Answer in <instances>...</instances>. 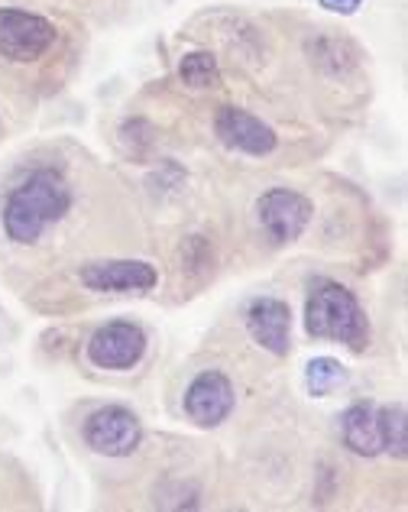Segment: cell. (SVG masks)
<instances>
[{
    "mask_svg": "<svg viewBox=\"0 0 408 512\" xmlns=\"http://www.w3.org/2000/svg\"><path fill=\"white\" fill-rule=\"evenodd\" d=\"M305 331L318 341H340L350 350H363L370 344V325L347 286L340 282H321L305 305Z\"/></svg>",
    "mask_w": 408,
    "mask_h": 512,
    "instance_id": "cell-2",
    "label": "cell"
},
{
    "mask_svg": "<svg viewBox=\"0 0 408 512\" xmlns=\"http://www.w3.org/2000/svg\"><path fill=\"white\" fill-rule=\"evenodd\" d=\"M318 4L324 10H331V13H344V17H350V13H357L363 0H318Z\"/></svg>",
    "mask_w": 408,
    "mask_h": 512,
    "instance_id": "cell-15",
    "label": "cell"
},
{
    "mask_svg": "<svg viewBox=\"0 0 408 512\" xmlns=\"http://www.w3.org/2000/svg\"><path fill=\"white\" fill-rule=\"evenodd\" d=\"M146 354V334L133 321H111L91 334L88 360L101 370H130Z\"/></svg>",
    "mask_w": 408,
    "mask_h": 512,
    "instance_id": "cell-6",
    "label": "cell"
},
{
    "mask_svg": "<svg viewBox=\"0 0 408 512\" xmlns=\"http://www.w3.org/2000/svg\"><path fill=\"white\" fill-rule=\"evenodd\" d=\"M340 435L344 444L360 457H376L383 451V438H379V406L373 402H353V406L340 415Z\"/></svg>",
    "mask_w": 408,
    "mask_h": 512,
    "instance_id": "cell-11",
    "label": "cell"
},
{
    "mask_svg": "<svg viewBox=\"0 0 408 512\" xmlns=\"http://www.w3.org/2000/svg\"><path fill=\"white\" fill-rule=\"evenodd\" d=\"M379 438H383V451L405 461L408 435H405V406L402 402H392V406L379 409Z\"/></svg>",
    "mask_w": 408,
    "mask_h": 512,
    "instance_id": "cell-14",
    "label": "cell"
},
{
    "mask_svg": "<svg viewBox=\"0 0 408 512\" xmlns=\"http://www.w3.org/2000/svg\"><path fill=\"white\" fill-rule=\"evenodd\" d=\"M214 130L224 146L247 156H269L279 143L276 130L263 124L260 117H253L250 111H240V107H221L214 120Z\"/></svg>",
    "mask_w": 408,
    "mask_h": 512,
    "instance_id": "cell-8",
    "label": "cell"
},
{
    "mask_svg": "<svg viewBox=\"0 0 408 512\" xmlns=\"http://www.w3.org/2000/svg\"><path fill=\"white\" fill-rule=\"evenodd\" d=\"M72 208V188L52 169H36L13 188L4 205V231L13 244H36L49 224Z\"/></svg>",
    "mask_w": 408,
    "mask_h": 512,
    "instance_id": "cell-1",
    "label": "cell"
},
{
    "mask_svg": "<svg viewBox=\"0 0 408 512\" xmlns=\"http://www.w3.org/2000/svg\"><path fill=\"white\" fill-rule=\"evenodd\" d=\"M344 383H347V367L334 357H315L305 367V386L315 399L331 396L334 389H340Z\"/></svg>",
    "mask_w": 408,
    "mask_h": 512,
    "instance_id": "cell-12",
    "label": "cell"
},
{
    "mask_svg": "<svg viewBox=\"0 0 408 512\" xmlns=\"http://www.w3.org/2000/svg\"><path fill=\"white\" fill-rule=\"evenodd\" d=\"M179 78L188 88L208 91V88L221 85V69H217V59L211 52H188V56L179 62Z\"/></svg>",
    "mask_w": 408,
    "mask_h": 512,
    "instance_id": "cell-13",
    "label": "cell"
},
{
    "mask_svg": "<svg viewBox=\"0 0 408 512\" xmlns=\"http://www.w3.org/2000/svg\"><path fill=\"white\" fill-rule=\"evenodd\" d=\"M56 43V26L39 13L0 10V56L10 62H36Z\"/></svg>",
    "mask_w": 408,
    "mask_h": 512,
    "instance_id": "cell-3",
    "label": "cell"
},
{
    "mask_svg": "<svg viewBox=\"0 0 408 512\" xmlns=\"http://www.w3.org/2000/svg\"><path fill=\"white\" fill-rule=\"evenodd\" d=\"M78 276L91 292H149L159 279L143 260H98L81 266Z\"/></svg>",
    "mask_w": 408,
    "mask_h": 512,
    "instance_id": "cell-9",
    "label": "cell"
},
{
    "mask_svg": "<svg viewBox=\"0 0 408 512\" xmlns=\"http://www.w3.org/2000/svg\"><path fill=\"white\" fill-rule=\"evenodd\" d=\"M247 331L263 350L285 357L292 347V312L282 299H253L247 308Z\"/></svg>",
    "mask_w": 408,
    "mask_h": 512,
    "instance_id": "cell-10",
    "label": "cell"
},
{
    "mask_svg": "<svg viewBox=\"0 0 408 512\" xmlns=\"http://www.w3.org/2000/svg\"><path fill=\"white\" fill-rule=\"evenodd\" d=\"M256 211H260V224L272 244H292L315 218V205L305 195L292 192V188H269Z\"/></svg>",
    "mask_w": 408,
    "mask_h": 512,
    "instance_id": "cell-4",
    "label": "cell"
},
{
    "mask_svg": "<svg viewBox=\"0 0 408 512\" xmlns=\"http://www.w3.org/2000/svg\"><path fill=\"white\" fill-rule=\"evenodd\" d=\"M85 441L104 457H130L143 441V425L124 406H104L85 422Z\"/></svg>",
    "mask_w": 408,
    "mask_h": 512,
    "instance_id": "cell-5",
    "label": "cell"
},
{
    "mask_svg": "<svg viewBox=\"0 0 408 512\" xmlns=\"http://www.w3.org/2000/svg\"><path fill=\"white\" fill-rule=\"evenodd\" d=\"M234 399V386L221 370H204L185 389V412L195 425L217 428L234 412Z\"/></svg>",
    "mask_w": 408,
    "mask_h": 512,
    "instance_id": "cell-7",
    "label": "cell"
}]
</instances>
